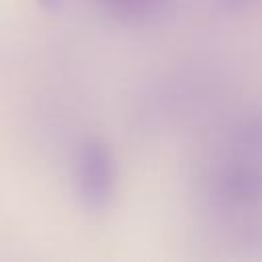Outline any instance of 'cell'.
I'll return each mask as SVG.
<instances>
[{
  "instance_id": "obj_5",
  "label": "cell",
  "mask_w": 262,
  "mask_h": 262,
  "mask_svg": "<svg viewBox=\"0 0 262 262\" xmlns=\"http://www.w3.org/2000/svg\"><path fill=\"white\" fill-rule=\"evenodd\" d=\"M39 4H41L43 8H47V10H55V8H59L61 0H39Z\"/></svg>"
},
{
  "instance_id": "obj_3",
  "label": "cell",
  "mask_w": 262,
  "mask_h": 262,
  "mask_svg": "<svg viewBox=\"0 0 262 262\" xmlns=\"http://www.w3.org/2000/svg\"><path fill=\"white\" fill-rule=\"evenodd\" d=\"M113 16L125 23H149L164 14L170 0H98Z\"/></svg>"
},
{
  "instance_id": "obj_4",
  "label": "cell",
  "mask_w": 262,
  "mask_h": 262,
  "mask_svg": "<svg viewBox=\"0 0 262 262\" xmlns=\"http://www.w3.org/2000/svg\"><path fill=\"white\" fill-rule=\"evenodd\" d=\"M235 154H244L254 160H262V113L246 117L231 135Z\"/></svg>"
},
{
  "instance_id": "obj_2",
  "label": "cell",
  "mask_w": 262,
  "mask_h": 262,
  "mask_svg": "<svg viewBox=\"0 0 262 262\" xmlns=\"http://www.w3.org/2000/svg\"><path fill=\"white\" fill-rule=\"evenodd\" d=\"M209 186L215 201L225 207L262 205V160L235 154L213 166Z\"/></svg>"
},
{
  "instance_id": "obj_1",
  "label": "cell",
  "mask_w": 262,
  "mask_h": 262,
  "mask_svg": "<svg viewBox=\"0 0 262 262\" xmlns=\"http://www.w3.org/2000/svg\"><path fill=\"white\" fill-rule=\"evenodd\" d=\"M76 188L88 211H104L117 188V162L111 147L96 137L86 139L76 154Z\"/></svg>"
}]
</instances>
